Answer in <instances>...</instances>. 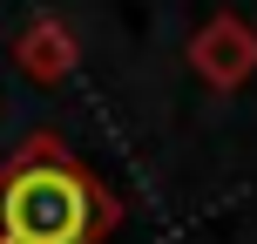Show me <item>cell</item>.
I'll return each mask as SVG.
<instances>
[{"instance_id":"6da1fadb","label":"cell","mask_w":257,"mask_h":244,"mask_svg":"<svg viewBox=\"0 0 257 244\" xmlns=\"http://www.w3.org/2000/svg\"><path fill=\"white\" fill-rule=\"evenodd\" d=\"M115 224V197L68 156L61 136H27L0 170V244H95Z\"/></svg>"},{"instance_id":"7a4b0ae2","label":"cell","mask_w":257,"mask_h":244,"mask_svg":"<svg viewBox=\"0 0 257 244\" xmlns=\"http://www.w3.org/2000/svg\"><path fill=\"white\" fill-rule=\"evenodd\" d=\"M190 68H196L203 89L237 95L257 75V21H244V14H210L190 34Z\"/></svg>"},{"instance_id":"3957f363","label":"cell","mask_w":257,"mask_h":244,"mask_svg":"<svg viewBox=\"0 0 257 244\" xmlns=\"http://www.w3.org/2000/svg\"><path fill=\"white\" fill-rule=\"evenodd\" d=\"M14 61H21L27 82H41V89H54V82L75 75V34H68L61 14H41V21L21 27V41H14Z\"/></svg>"}]
</instances>
